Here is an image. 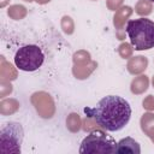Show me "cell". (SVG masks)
Wrapping results in <instances>:
<instances>
[{
  "label": "cell",
  "instance_id": "52a82bcc",
  "mask_svg": "<svg viewBox=\"0 0 154 154\" xmlns=\"http://www.w3.org/2000/svg\"><path fill=\"white\" fill-rule=\"evenodd\" d=\"M149 1H152V2H154V0H149Z\"/></svg>",
  "mask_w": 154,
  "mask_h": 154
},
{
  "label": "cell",
  "instance_id": "5b68a950",
  "mask_svg": "<svg viewBox=\"0 0 154 154\" xmlns=\"http://www.w3.org/2000/svg\"><path fill=\"white\" fill-rule=\"evenodd\" d=\"M24 137L23 128L19 123L10 122L5 124L0 132V153L1 154H19Z\"/></svg>",
  "mask_w": 154,
  "mask_h": 154
},
{
  "label": "cell",
  "instance_id": "7a4b0ae2",
  "mask_svg": "<svg viewBox=\"0 0 154 154\" xmlns=\"http://www.w3.org/2000/svg\"><path fill=\"white\" fill-rule=\"evenodd\" d=\"M126 34L136 51L154 48V22L149 18L131 19L126 24Z\"/></svg>",
  "mask_w": 154,
  "mask_h": 154
},
{
  "label": "cell",
  "instance_id": "277c9868",
  "mask_svg": "<svg viewBox=\"0 0 154 154\" xmlns=\"http://www.w3.org/2000/svg\"><path fill=\"white\" fill-rule=\"evenodd\" d=\"M45 61V53L36 45H25L14 54V65L25 72L38 70Z\"/></svg>",
  "mask_w": 154,
  "mask_h": 154
},
{
  "label": "cell",
  "instance_id": "8992f818",
  "mask_svg": "<svg viewBox=\"0 0 154 154\" xmlns=\"http://www.w3.org/2000/svg\"><path fill=\"white\" fill-rule=\"evenodd\" d=\"M117 153H132V154H140L141 147L137 141H135L132 137H125L122 138L117 143Z\"/></svg>",
  "mask_w": 154,
  "mask_h": 154
},
{
  "label": "cell",
  "instance_id": "3957f363",
  "mask_svg": "<svg viewBox=\"0 0 154 154\" xmlns=\"http://www.w3.org/2000/svg\"><path fill=\"white\" fill-rule=\"evenodd\" d=\"M81 154H114L117 143L114 138L102 130L90 131L81 142Z\"/></svg>",
  "mask_w": 154,
  "mask_h": 154
},
{
  "label": "cell",
  "instance_id": "6da1fadb",
  "mask_svg": "<svg viewBox=\"0 0 154 154\" xmlns=\"http://www.w3.org/2000/svg\"><path fill=\"white\" fill-rule=\"evenodd\" d=\"M85 114L106 131L122 130L131 118L130 103L118 95H107L99 100L95 107H85Z\"/></svg>",
  "mask_w": 154,
  "mask_h": 154
}]
</instances>
